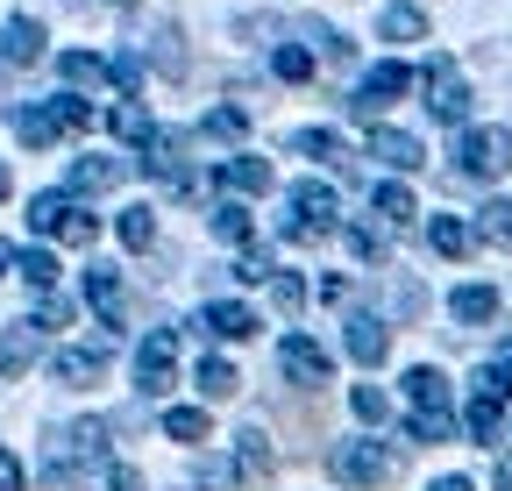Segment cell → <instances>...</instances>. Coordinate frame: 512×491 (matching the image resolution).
I'll use <instances>...</instances> for the list:
<instances>
[{
    "instance_id": "cell-17",
    "label": "cell",
    "mask_w": 512,
    "mask_h": 491,
    "mask_svg": "<svg viewBox=\"0 0 512 491\" xmlns=\"http://www.w3.org/2000/svg\"><path fill=\"white\" fill-rule=\"evenodd\" d=\"M235 477H271V435H264V427H242V435H235Z\"/></svg>"
},
{
    "instance_id": "cell-15",
    "label": "cell",
    "mask_w": 512,
    "mask_h": 491,
    "mask_svg": "<svg viewBox=\"0 0 512 491\" xmlns=\"http://www.w3.org/2000/svg\"><path fill=\"white\" fill-rule=\"evenodd\" d=\"M36 321H15V328H0V378H22L29 363H36Z\"/></svg>"
},
{
    "instance_id": "cell-34",
    "label": "cell",
    "mask_w": 512,
    "mask_h": 491,
    "mask_svg": "<svg viewBox=\"0 0 512 491\" xmlns=\"http://www.w3.org/2000/svg\"><path fill=\"white\" fill-rule=\"evenodd\" d=\"M271 72H278V79H292V86H299V79H313V50H299V43H278Z\"/></svg>"
},
{
    "instance_id": "cell-10",
    "label": "cell",
    "mask_w": 512,
    "mask_h": 491,
    "mask_svg": "<svg viewBox=\"0 0 512 491\" xmlns=\"http://www.w3.org/2000/svg\"><path fill=\"white\" fill-rule=\"evenodd\" d=\"M171 363H178V342H171V328H150V342L136 349V385L157 399V392H171Z\"/></svg>"
},
{
    "instance_id": "cell-7",
    "label": "cell",
    "mask_w": 512,
    "mask_h": 491,
    "mask_svg": "<svg viewBox=\"0 0 512 491\" xmlns=\"http://www.w3.org/2000/svg\"><path fill=\"white\" fill-rule=\"evenodd\" d=\"M406 86H413V72H406V65H370V72H363V86L349 93V114H356V121H377V114L392 107Z\"/></svg>"
},
{
    "instance_id": "cell-12",
    "label": "cell",
    "mask_w": 512,
    "mask_h": 491,
    "mask_svg": "<svg viewBox=\"0 0 512 491\" xmlns=\"http://www.w3.org/2000/svg\"><path fill=\"white\" fill-rule=\"evenodd\" d=\"M107 349H114V335H100L93 349H57V363H50V378H57V385H86V378H100V363H107Z\"/></svg>"
},
{
    "instance_id": "cell-3",
    "label": "cell",
    "mask_w": 512,
    "mask_h": 491,
    "mask_svg": "<svg viewBox=\"0 0 512 491\" xmlns=\"http://www.w3.org/2000/svg\"><path fill=\"white\" fill-rule=\"evenodd\" d=\"M335 228V186H320V178H299L292 186V214L278 221L285 242H320Z\"/></svg>"
},
{
    "instance_id": "cell-8",
    "label": "cell",
    "mask_w": 512,
    "mask_h": 491,
    "mask_svg": "<svg viewBox=\"0 0 512 491\" xmlns=\"http://www.w3.org/2000/svg\"><path fill=\"white\" fill-rule=\"evenodd\" d=\"M328 470H335L342 484H384L399 463H392V449H377V442H342V449L328 456Z\"/></svg>"
},
{
    "instance_id": "cell-48",
    "label": "cell",
    "mask_w": 512,
    "mask_h": 491,
    "mask_svg": "<svg viewBox=\"0 0 512 491\" xmlns=\"http://www.w3.org/2000/svg\"><path fill=\"white\" fill-rule=\"evenodd\" d=\"M8 264H22V257H15V250H8V242H0V271H8Z\"/></svg>"
},
{
    "instance_id": "cell-23",
    "label": "cell",
    "mask_w": 512,
    "mask_h": 491,
    "mask_svg": "<svg viewBox=\"0 0 512 491\" xmlns=\"http://www.w3.org/2000/svg\"><path fill=\"white\" fill-rule=\"evenodd\" d=\"M86 299L107 314V328H121V285H114V271H107V264H93V271H86Z\"/></svg>"
},
{
    "instance_id": "cell-20",
    "label": "cell",
    "mask_w": 512,
    "mask_h": 491,
    "mask_svg": "<svg viewBox=\"0 0 512 491\" xmlns=\"http://www.w3.org/2000/svg\"><path fill=\"white\" fill-rule=\"evenodd\" d=\"M214 178H221L228 193H271V164H264V157H228Z\"/></svg>"
},
{
    "instance_id": "cell-43",
    "label": "cell",
    "mask_w": 512,
    "mask_h": 491,
    "mask_svg": "<svg viewBox=\"0 0 512 491\" xmlns=\"http://www.w3.org/2000/svg\"><path fill=\"white\" fill-rule=\"evenodd\" d=\"M235 278H242V285H264V278H278V271H271V257H264V250H249V257L235 264Z\"/></svg>"
},
{
    "instance_id": "cell-18",
    "label": "cell",
    "mask_w": 512,
    "mask_h": 491,
    "mask_svg": "<svg viewBox=\"0 0 512 491\" xmlns=\"http://www.w3.org/2000/svg\"><path fill=\"white\" fill-rule=\"evenodd\" d=\"M448 314H456V321H470V328L498 321V285H456V299H448Z\"/></svg>"
},
{
    "instance_id": "cell-9",
    "label": "cell",
    "mask_w": 512,
    "mask_h": 491,
    "mask_svg": "<svg viewBox=\"0 0 512 491\" xmlns=\"http://www.w3.org/2000/svg\"><path fill=\"white\" fill-rule=\"evenodd\" d=\"M278 363H285L292 385H328V378H335V356L320 349L313 335H285V342H278Z\"/></svg>"
},
{
    "instance_id": "cell-45",
    "label": "cell",
    "mask_w": 512,
    "mask_h": 491,
    "mask_svg": "<svg viewBox=\"0 0 512 491\" xmlns=\"http://www.w3.org/2000/svg\"><path fill=\"white\" fill-rule=\"evenodd\" d=\"M114 491H143V470H128V463H114Z\"/></svg>"
},
{
    "instance_id": "cell-50",
    "label": "cell",
    "mask_w": 512,
    "mask_h": 491,
    "mask_svg": "<svg viewBox=\"0 0 512 491\" xmlns=\"http://www.w3.org/2000/svg\"><path fill=\"white\" fill-rule=\"evenodd\" d=\"M107 8H136V0H107Z\"/></svg>"
},
{
    "instance_id": "cell-42",
    "label": "cell",
    "mask_w": 512,
    "mask_h": 491,
    "mask_svg": "<svg viewBox=\"0 0 512 491\" xmlns=\"http://www.w3.org/2000/svg\"><path fill=\"white\" fill-rule=\"evenodd\" d=\"M64 321H72V306H64L57 292H43L36 299V328H64Z\"/></svg>"
},
{
    "instance_id": "cell-2",
    "label": "cell",
    "mask_w": 512,
    "mask_h": 491,
    "mask_svg": "<svg viewBox=\"0 0 512 491\" xmlns=\"http://www.w3.org/2000/svg\"><path fill=\"white\" fill-rule=\"evenodd\" d=\"M79 129H93V100H79V93H57V100H36L15 114V136L29 150H50L57 136H79Z\"/></svg>"
},
{
    "instance_id": "cell-22",
    "label": "cell",
    "mask_w": 512,
    "mask_h": 491,
    "mask_svg": "<svg viewBox=\"0 0 512 491\" xmlns=\"http://www.w3.org/2000/svg\"><path fill=\"white\" fill-rule=\"evenodd\" d=\"M427 242H434L441 257H470V242H477V235H470L456 214H434V221H427Z\"/></svg>"
},
{
    "instance_id": "cell-38",
    "label": "cell",
    "mask_w": 512,
    "mask_h": 491,
    "mask_svg": "<svg viewBox=\"0 0 512 491\" xmlns=\"http://www.w3.org/2000/svg\"><path fill=\"white\" fill-rule=\"evenodd\" d=\"M349 406H356V420H370V427H384V413H392L377 385H356V392H349Z\"/></svg>"
},
{
    "instance_id": "cell-4",
    "label": "cell",
    "mask_w": 512,
    "mask_h": 491,
    "mask_svg": "<svg viewBox=\"0 0 512 491\" xmlns=\"http://www.w3.org/2000/svg\"><path fill=\"white\" fill-rule=\"evenodd\" d=\"M29 228H36V235H57V242H79V250L100 235V221H93L72 193H36V200H29Z\"/></svg>"
},
{
    "instance_id": "cell-1",
    "label": "cell",
    "mask_w": 512,
    "mask_h": 491,
    "mask_svg": "<svg viewBox=\"0 0 512 491\" xmlns=\"http://www.w3.org/2000/svg\"><path fill=\"white\" fill-rule=\"evenodd\" d=\"M406 399H413V413H406V435H413V442H448V435H456L448 378L434 371V363H413V371H406Z\"/></svg>"
},
{
    "instance_id": "cell-30",
    "label": "cell",
    "mask_w": 512,
    "mask_h": 491,
    "mask_svg": "<svg viewBox=\"0 0 512 491\" xmlns=\"http://www.w3.org/2000/svg\"><path fill=\"white\" fill-rule=\"evenodd\" d=\"M463 427H470V442H484V449H491V442H498V399H484V392H477V399H470V413H463Z\"/></svg>"
},
{
    "instance_id": "cell-27",
    "label": "cell",
    "mask_w": 512,
    "mask_h": 491,
    "mask_svg": "<svg viewBox=\"0 0 512 491\" xmlns=\"http://www.w3.org/2000/svg\"><path fill=\"white\" fill-rule=\"evenodd\" d=\"M477 235L491 242V250H512V200H491V207L477 214Z\"/></svg>"
},
{
    "instance_id": "cell-32",
    "label": "cell",
    "mask_w": 512,
    "mask_h": 491,
    "mask_svg": "<svg viewBox=\"0 0 512 491\" xmlns=\"http://www.w3.org/2000/svg\"><path fill=\"white\" fill-rule=\"evenodd\" d=\"M121 242H128V250H150V242H157V214L150 207H128L121 214Z\"/></svg>"
},
{
    "instance_id": "cell-26",
    "label": "cell",
    "mask_w": 512,
    "mask_h": 491,
    "mask_svg": "<svg viewBox=\"0 0 512 491\" xmlns=\"http://www.w3.org/2000/svg\"><path fill=\"white\" fill-rule=\"evenodd\" d=\"M164 435L171 442H207V406H171L164 413Z\"/></svg>"
},
{
    "instance_id": "cell-49",
    "label": "cell",
    "mask_w": 512,
    "mask_h": 491,
    "mask_svg": "<svg viewBox=\"0 0 512 491\" xmlns=\"http://www.w3.org/2000/svg\"><path fill=\"white\" fill-rule=\"evenodd\" d=\"M498 363H505V371H512V342H498Z\"/></svg>"
},
{
    "instance_id": "cell-21",
    "label": "cell",
    "mask_w": 512,
    "mask_h": 491,
    "mask_svg": "<svg viewBox=\"0 0 512 491\" xmlns=\"http://www.w3.org/2000/svg\"><path fill=\"white\" fill-rule=\"evenodd\" d=\"M121 171H128V164H114V157H79V164H72V193H107Z\"/></svg>"
},
{
    "instance_id": "cell-25",
    "label": "cell",
    "mask_w": 512,
    "mask_h": 491,
    "mask_svg": "<svg viewBox=\"0 0 512 491\" xmlns=\"http://www.w3.org/2000/svg\"><path fill=\"white\" fill-rule=\"evenodd\" d=\"M57 72H64V86H100V79H107V65H100L93 50H64Z\"/></svg>"
},
{
    "instance_id": "cell-44",
    "label": "cell",
    "mask_w": 512,
    "mask_h": 491,
    "mask_svg": "<svg viewBox=\"0 0 512 491\" xmlns=\"http://www.w3.org/2000/svg\"><path fill=\"white\" fill-rule=\"evenodd\" d=\"M29 484V470H22V456H8V449H0V491H22Z\"/></svg>"
},
{
    "instance_id": "cell-5",
    "label": "cell",
    "mask_w": 512,
    "mask_h": 491,
    "mask_svg": "<svg viewBox=\"0 0 512 491\" xmlns=\"http://www.w3.org/2000/svg\"><path fill=\"white\" fill-rule=\"evenodd\" d=\"M420 86H427V114L441 121V129H463V121H470V86L456 72V57H427Z\"/></svg>"
},
{
    "instance_id": "cell-33",
    "label": "cell",
    "mask_w": 512,
    "mask_h": 491,
    "mask_svg": "<svg viewBox=\"0 0 512 491\" xmlns=\"http://www.w3.org/2000/svg\"><path fill=\"white\" fill-rule=\"evenodd\" d=\"M15 271H22V278H29V292H36V299H43V292H50V285H57V257H50V250H29V257H22V264H15Z\"/></svg>"
},
{
    "instance_id": "cell-29",
    "label": "cell",
    "mask_w": 512,
    "mask_h": 491,
    "mask_svg": "<svg viewBox=\"0 0 512 491\" xmlns=\"http://www.w3.org/2000/svg\"><path fill=\"white\" fill-rule=\"evenodd\" d=\"M107 129H114L121 143H150V136H157V129H150V114H143L136 100H128V107H114V114H107Z\"/></svg>"
},
{
    "instance_id": "cell-51",
    "label": "cell",
    "mask_w": 512,
    "mask_h": 491,
    "mask_svg": "<svg viewBox=\"0 0 512 491\" xmlns=\"http://www.w3.org/2000/svg\"><path fill=\"white\" fill-rule=\"evenodd\" d=\"M0 200H8V171H0Z\"/></svg>"
},
{
    "instance_id": "cell-39",
    "label": "cell",
    "mask_w": 512,
    "mask_h": 491,
    "mask_svg": "<svg viewBox=\"0 0 512 491\" xmlns=\"http://www.w3.org/2000/svg\"><path fill=\"white\" fill-rule=\"evenodd\" d=\"M242 129H249V114H242V107H214V114H207V136H221V143H235Z\"/></svg>"
},
{
    "instance_id": "cell-47",
    "label": "cell",
    "mask_w": 512,
    "mask_h": 491,
    "mask_svg": "<svg viewBox=\"0 0 512 491\" xmlns=\"http://www.w3.org/2000/svg\"><path fill=\"white\" fill-rule=\"evenodd\" d=\"M427 491H470V477H434Z\"/></svg>"
},
{
    "instance_id": "cell-31",
    "label": "cell",
    "mask_w": 512,
    "mask_h": 491,
    "mask_svg": "<svg viewBox=\"0 0 512 491\" xmlns=\"http://www.w3.org/2000/svg\"><path fill=\"white\" fill-rule=\"evenodd\" d=\"M157 72H164V79H185V36H178L171 22L157 29Z\"/></svg>"
},
{
    "instance_id": "cell-11",
    "label": "cell",
    "mask_w": 512,
    "mask_h": 491,
    "mask_svg": "<svg viewBox=\"0 0 512 491\" xmlns=\"http://www.w3.org/2000/svg\"><path fill=\"white\" fill-rule=\"evenodd\" d=\"M192 328H200V335H221V342H242V335H256V314H249L242 299H207Z\"/></svg>"
},
{
    "instance_id": "cell-16",
    "label": "cell",
    "mask_w": 512,
    "mask_h": 491,
    "mask_svg": "<svg viewBox=\"0 0 512 491\" xmlns=\"http://www.w3.org/2000/svg\"><path fill=\"white\" fill-rule=\"evenodd\" d=\"M384 349H392L384 321H377V314H356V321H349V356L363 363V371H377V363H384Z\"/></svg>"
},
{
    "instance_id": "cell-24",
    "label": "cell",
    "mask_w": 512,
    "mask_h": 491,
    "mask_svg": "<svg viewBox=\"0 0 512 491\" xmlns=\"http://www.w3.org/2000/svg\"><path fill=\"white\" fill-rule=\"evenodd\" d=\"M192 385H200V399H228L242 378H235V363H221V356H200V371H192Z\"/></svg>"
},
{
    "instance_id": "cell-6",
    "label": "cell",
    "mask_w": 512,
    "mask_h": 491,
    "mask_svg": "<svg viewBox=\"0 0 512 491\" xmlns=\"http://www.w3.org/2000/svg\"><path fill=\"white\" fill-rule=\"evenodd\" d=\"M505 164H512V129H463V143H456L463 178H498Z\"/></svg>"
},
{
    "instance_id": "cell-41",
    "label": "cell",
    "mask_w": 512,
    "mask_h": 491,
    "mask_svg": "<svg viewBox=\"0 0 512 491\" xmlns=\"http://www.w3.org/2000/svg\"><path fill=\"white\" fill-rule=\"evenodd\" d=\"M349 257H363V264H384V235H377V228H349Z\"/></svg>"
},
{
    "instance_id": "cell-37",
    "label": "cell",
    "mask_w": 512,
    "mask_h": 491,
    "mask_svg": "<svg viewBox=\"0 0 512 491\" xmlns=\"http://www.w3.org/2000/svg\"><path fill=\"white\" fill-rule=\"evenodd\" d=\"M271 306H278V314H299V306H306V285H299L292 271H278V278H271Z\"/></svg>"
},
{
    "instance_id": "cell-28",
    "label": "cell",
    "mask_w": 512,
    "mask_h": 491,
    "mask_svg": "<svg viewBox=\"0 0 512 491\" xmlns=\"http://www.w3.org/2000/svg\"><path fill=\"white\" fill-rule=\"evenodd\" d=\"M214 235H221V242H249V235H256L249 207H242V200H221V207H214Z\"/></svg>"
},
{
    "instance_id": "cell-40",
    "label": "cell",
    "mask_w": 512,
    "mask_h": 491,
    "mask_svg": "<svg viewBox=\"0 0 512 491\" xmlns=\"http://www.w3.org/2000/svg\"><path fill=\"white\" fill-rule=\"evenodd\" d=\"M107 79H114L121 93H136V86H143V57H136V50H121L114 65H107Z\"/></svg>"
},
{
    "instance_id": "cell-46",
    "label": "cell",
    "mask_w": 512,
    "mask_h": 491,
    "mask_svg": "<svg viewBox=\"0 0 512 491\" xmlns=\"http://www.w3.org/2000/svg\"><path fill=\"white\" fill-rule=\"evenodd\" d=\"M491 484H498V491H512V456H498V463H491Z\"/></svg>"
},
{
    "instance_id": "cell-35",
    "label": "cell",
    "mask_w": 512,
    "mask_h": 491,
    "mask_svg": "<svg viewBox=\"0 0 512 491\" xmlns=\"http://www.w3.org/2000/svg\"><path fill=\"white\" fill-rule=\"evenodd\" d=\"M370 207L392 221V228H399V221H413V193H406V186H377V193H370Z\"/></svg>"
},
{
    "instance_id": "cell-14",
    "label": "cell",
    "mask_w": 512,
    "mask_h": 491,
    "mask_svg": "<svg viewBox=\"0 0 512 491\" xmlns=\"http://www.w3.org/2000/svg\"><path fill=\"white\" fill-rule=\"evenodd\" d=\"M43 22L36 15H15L8 29H0V57H8V65H36V57H43Z\"/></svg>"
},
{
    "instance_id": "cell-36",
    "label": "cell",
    "mask_w": 512,
    "mask_h": 491,
    "mask_svg": "<svg viewBox=\"0 0 512 491\" xmlns=\"http://www.w3.org/2000/svg\"><path fill=\"white\" fill-rule=\"evenodd\" d=\"M292 150H299V157H335V164H342V136H335V129H299Z\"/></svg>"
},
{
    "instance_id": "cell-19",
    "label": "cell",
    "mask_w": 512,
    "mask_h": 491,
    "mask_svg": "<svg viewBox=\"0 0 512 491\" xmlns=\"http://www.w3.org/2000/svg\"><path fill=\"white\" fill-rule=\"evenodd\" d=\"M377 36H384V43H420V36H427V15L413 8V0H392V8L377 15Z\"/></svg>"
},
{
    "instance_id": "cell-13",
    "label": "cell",
    "mask_w": 512,
    "mask_h": 491,
    "mask_svg": "<svg viewBox=\"0 0 512 491\" xmlns=\"http://www.w3.org/2000/svg\"><path fill=\"white\" fill-rule=\"evenodd\" d=\"M370 157L392 164V171H420V164H427L420 136H406V129H370Z\"/></svg>"
}]
</instances>
